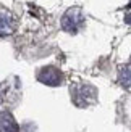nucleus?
I'll return each instance as SVG.
<instances>
[{
  "instance_id": "nucleus-4",
  "label": "nucleus",
  "mask_w": 131,
  "mask_h": 132,
  "mask_svg": "<svg viewBox=\"0 0 131 132\" xmlns=\"http://www.w3.org/2000/svg\"><path fill=\"white\" fill-rule=\"evenodd\" d=\"M2 132H19L16 121L6 110L2 111Z\"/></svg>"
},
{
  "instance_id": "nucleus-5",
  "label": "nucleus",
  "mask_w": 131,
  "mask_h": 132,
  "mask_svg": "<svg viewBox=\"0 0 131 132\" xmlns=\"http://www.w3.org/2000/svg\"><path fill=\"white\" fill-rule=\"evenodd\" d=\"M118 82L123 89L131 90V63L121 66L118 71Z\"/></svg>"
},
{
  "instance_id": "nucleus-1",
  "label": "nucleus",
  "mask_w": 131,
  "mask_h": 132,
  "mask_svg": "<svg viewBox=\"0 0 131 132\" xmlns=\"http://www.w3.org/2000/svg\"><path fill=\"white\" fill-rule=\"evenodd\" d=\"M71 100L76 106L86 108L97 100V89L91 84H75L70 89Z\"/></svg>"
},
{
  "instance_id": "nucleus-2",
  "label": "nucleus",
  "mask_w": 131,
  "mask_h": 132,
  "mask_svg": "<svg viewBox=\"0 0 131 132\" xmlns=\"http://www.w3.org/2000/svg\"><path fill=\"white\" fill-rule=\"evenodd\" d=\"M83 24H84V15L81 8H78V6L68 8L65 11V15L62 16V28L63 31L70 32V34H76L83 28Z\"/></svg>"
},
{
  "instance_id": "nucleus-3",
  "label": "nucleus",
  "mask_w": 131,
  "mask_h": 132,
  "mask_svg": "<svg viewBox=\"0 0 131 132\" xmlns=\"http://www.w3.org/2000/svg\"><path fill=\"white\" fill-rule=\"evenodd\" d=\"M37 81L45 85H50V87H57V85L62 84L63 76H62V71L57 69L55 66H45L37 72Z\"/></svg>"
},
{
  "instance_id": "nucleus-6",
  "label": "nucleus",
  "mask_w": 131,
  "mask_h": 132,
  "mask_svg": "<svg viewBox=\"0 0 131 132\" xmlns=\"http://www.w3.org/2000/svg\"><path fill=\"white\" fill-rule=\"evenodd\" d=\"M15 31V18L11 13H6V10H2V36H8Z\"/></svg>"
}]
</instances>
